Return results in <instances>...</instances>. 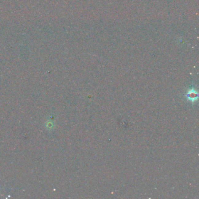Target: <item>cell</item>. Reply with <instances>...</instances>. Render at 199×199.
I'll return each instance as SVG.
<instances>
[{
  "instance_id": "1",
  "label": "cell",
  "mask_w": 199,
  "mask_h": 199,
  "mask_svg": "<svg viewBox=\"0 0 199 199\" xmlns=\"http://www.w3.org/2000/svg\"><path fill=\"white\" fill-rule=\"evenodd\" d=\"M186 97L189 100L194 103L198 99V94L197 91L193 88L189 89L187 94L186 95Z\"/></svg>"
}]
</instances>
